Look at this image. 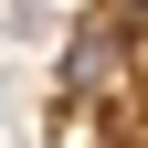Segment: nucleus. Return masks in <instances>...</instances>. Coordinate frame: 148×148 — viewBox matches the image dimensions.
I'll return each instance as SVG.
<instances>
[{
    "mask_svg": "<svg viewBox=\"0 0 148 148\" xmlns=\"http://www.w3.org/2000/svg\"><path fill=\"white\" fill-rule=\"evenodd\" d=\"M53 148H127V138H116V106L64 95V106H53Z\"/></svg>",
    "mask_w": 148,
    "mask_h": 148,
    "instance_id": "obj_1",
    "label": "nucleus"
}]
</instances>
